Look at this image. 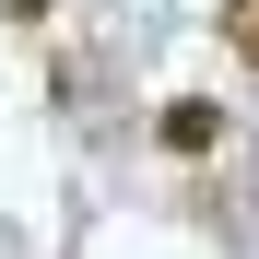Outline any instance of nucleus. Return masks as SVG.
Listing matches in <instances>:
<instances>
[{
    "mask_svg": "<svg viewBox=\"0 0 259 259\" xmlns=\"http://www.w3.org/2000/svg\"><path fill=\"white\" fill-rule=\"evenodd\" d=\"M153 142H165V153H212V142H224V106H212V95H165Z\"/></svg>",
    "mask_w": 259,
    "mask_h": 259,
    "instance_id": "1",
    "label": "nucleus"
},
{
    "mask_svg": "<svg viewBox=\"0 0 259 259\" xmlns=\"http://www.w3.org/2000/svg\"><path fill=\"white\" fill-rule=\"evenodd\" d=\"M224 12H247V0H224Z\"/></svg>",
    "mask_w": 259,
    "mask_h": 259,
    "instance_id": "3",
    "label": "nucleus"
},
{
    "mask_svg": "<svg viewBox=\"0 0 259 259\" xmlns=\"http://www.w3.org/2000/svg\"><path fill=\"white\" fill-rule=\"evenodd\" d=\"M12 12H24V24H35V12H48V0H12Z\"/></svg>",
    "mask_w": 259,
    "mask_h": 259,
    "instance_id": "2",
    "label": "nucleus"
}]
</instances>
